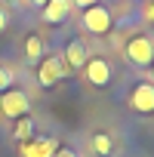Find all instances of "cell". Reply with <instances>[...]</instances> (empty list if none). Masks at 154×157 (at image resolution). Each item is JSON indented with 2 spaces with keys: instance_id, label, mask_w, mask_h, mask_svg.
Here are the masks:
<instances>
[{
  "instance_id": "8992f818",
  "label": "cell",
  "mask_w": 154,
  "mask_h": 157,
  "mask_svg": "<svg viewBox=\"0 0 154 157\" xmlns=\"http://www.w3.org/2000/svg\"><path fill=\"white\" fill-rule=\"evenodd\" d=\"M129 108L136 114H154V83H136L129 93Z\"/></svg>"
},
{
  "instance_id": "6da1fadb",
  "label": "cell",
  "mask_w": 154,
  "mask_h": 157,
  "mask_svg": "<svg viewBox=\"0 0 154 157\" xmlns=\"http://www.w3.org/2000/svg\"><path fill=\"white\" fill-rule=\"evenodd\" d=\"M123 52H126L129 65H136V68H148V65L154 62V40H151L148 34H133V37L126 40Z\"/></svg>"
},
{
  "instance_id": "5bb4252c",
  "label": "cell",
  "mask_w": 154,
  "mask_h": 157,
  "mask_svg": "<svg viewBox=\"0 0 154 157\" xmlns=\"http://www.w3.org/2000/svg\"><path fill=\"white\" fill-rule=\"evenodd\" d=\"M52 157H77V154H74L71 148H56V151H52Z\"/></svg>"
},
{
  "instance_id": "5b68a950",
  "label": "cell",
  "mask_w": 154,
  "mask_h": 157,
  "mask_svg": "<svg viewBox=\"0 0 154 157\" xmlns=\"http://www.w3.org/2000/svg\"><path fill=\"white\" fill-rule=\"evenodd\" d=\"M83 28H87L90 34H108V31H111V13H108L105 6H99V3L87 6V10H83Z\"/></svg>"
},
{
  "instance_id": "9a60e30c",
  "label": "cell",
  "mask_w": 154,
  "mask_h": 157,
  "mask_svg": "<svg viewBox=\"0 0 154 157\" xmlns=\"http://www.w3.org/2000/svg\"><path fill=\"white\" fill-rule=\"evenodd\" d=\"M6 25H10V19H6V10H3V6H0V34H3V31H6Z\"/></svg>"
},
{
  "instance_id": "8fae6325",
  "label": "cell",
  "mask_w": 154,
  "mask_h": 157,
  "mask_svg": "<svg viewBox=\"0 0 154 157\" xmlns=\"http://www.w3.org/2000/svg\"><path fill=\"white\" fill-rule=\"evenodd\" d=\"M40 56H43V37L40 34H28V40H25V59L28 62H40Z\"/></svg>"
},
{
  "instance_id": "4fadbf2b",
  "label": "cell",
  "mask_w": 154,
  "mask_h": 157,
  "mask_svg": "<svg viewBox=\"0 0 154 157\" xmlns=\"http://www.w3.org/2000/svg\"><path fill=\"white\" fill-rule=\"evenodd\" d=\"M13 83H16V74H13V68H6V65H0V93H6V90H13Z\"/></svg>"
},
{
  "instance_id": "e0dca14e",
  "label": "cell",
  "mask_w": 154,
  "mask_h": 157,
  "mask_svg": "<svg viewBox=\"0 0 154 157\" xmlns=\"http://www.w3.org/2000/svg\"><path fill=\"white\" fill-rule=\"evenodd\" d=\"M145 16H148V22L154 25V0H151V3H148V10H145Z\"/></svg>"
},
{
  "instance_id": "277c9868",
  "label": "cell",
  "mask_w": 154,
  "mask_h": 157,
  "mask_svg": "<svg viewBox=\"0 0 154 157\" xmlns=\"http://www.w3.org/2000/svg\"><path fill=\"white\" fill-rule=\"evenodd\" d=\"M83 71V80L90 83V86H96V90H102V86H108L111 83V65H108V59H87V65L80 68Z\"/></svg>"
},
{
  "instance_id": "9c48e42d",
  "label": "cell",
  "mask_w": 154,
  "mask_h": 157,
  "mask_svg": "<svg viewBox=\"0 0 154 157\" xmlns=\"http://www.w3.org/2000/svg\"><path fill=\"white\" fill-rule=\"evenodd\" d=\"M59 145H56V139H49V136H43V139H28L25 145H22V157H52V151H56Z\"/></svg>"
},
{
  "instance_id": "7a4b0ae2",
  "label": "cell",
  "mask_w": 154,
  "mask_h": 157,
  "mask_svg": "<svg viewBox=\"0 0 154 157\" xmlns=\"http://www.w3.org/2000/svg\"><path fill=\"white\" fill-rule=\"evenodd\" d=\"M65 74H68V68H65L62 56H46V59L37 62V80H40L43 90H52Z\"/></svg>"
},
{
  "instance_id": "d6986e66",
  "label": "cell",
  "mask_w": 154,
  "mask_h": 157,
  "mask_svg": "<svg viewBox=\"0 0 154 157\" xmlns=\"http://www.w3.org/2000/svg\"><path fill=\"white\" fill-rule=\"evenodd\" d=\"M148 68H151V83H154V62H151V65H148Z\"/></svg>"
},
{
  "instance_id": "ac0fdd59",
  "label": "cell",
  "mask_w": 154,
  "mask_h": 157,
  "mask_svg": "<svg viewBox=\"0 0 154 157\" xmlns=\"http://www.w3.org/2000/svg\"><path fill=\"white\" fill-rule=\"evenodd\" d=\"M28 3H31V6H37V10H40V6H43V3H46V0H28Z\"/></svg>"
},
{
  "instance_id": "ba28073f",
  "label": "cell",
  "mask_w": 154,
  "mask_h": 157,
  "mask_svg": "<svg viewBox=\"0 0 154 157\" xmlns=\"http://www.w3.org/2000/svg\"><path fill=\"white\" fill-rule=\"evenodd\" d=\"M40 10H43L40 16H43L46 25H59V22H65L68 13H71V0H46Z\"/></svg>"
},
{
  "instance_id": "30bf717a",
  "label": "cell",
  "mask_w": 154,
  "mask_h": 157,
  "mask_svg": "<svg viewBox=\"0 0 154 157\" xmlns=\"http://www.w3.org/2000/svg\"><path fill=\"white\" fill-rule=\"evenodd\" d=\"M90 148H93L96 157H111V154H114V139H111L108 132H96V136L90 139Z\"/></svg>"
},
{
  "instance_id": "2e32d148",
  "label": "cell",
  "mask_w": 154,
  "mask_h": 157,
  "mask_svg": "<svg viewBox=\"0 0 154 157\" xmlns=\"http://www.w3.org/2000/svg\"><path fill=\"white\" fill-rule=\"evenodd\" d=\"M74 6H80V10H87V6H93V3H99V0H71Z\"/></svg>"
},
{
  "instance_id": "3957f363",
  "label": "cell",
  "mask_w": 154,
  "mask_h": 157,
  "mask_svg": "<svg viewBox=\"0 0 154 157\" xmlns=\"http://www.w3.org/2000/svg\"><path fill=\"white\" fill-rule=\"evenodd\" d=\"M28 111H31V99H28L25 90H6L3 96H0V114L3 117L16 120V117H22Z\"/></svg>"
},
{
  "instance_id": "7c38bea8",
  "label": "cell",
  "mask_w": 154,
  "mask_h": 157,
  "mask_svg": "<svg viewBox=\"0 0 154 157\" xmlns=\"http://www.w3.org/2000/svg\"><path fill=\"white\" fill-rule=\"evenodd\" d=\"M31 136H34V117H31V114H22V117H16V139L28 142Z\"/></svg>"
},
{
  "instance_id": "52a82bcc",
  "label": "cell",
  "mask_w": 154,
  "mask_h": 157,
  "mask_svg": "<svg viewBox=\"0 0 154 157\" xmlns=\"http://www.w3.org/2000/svg\"><path fill=\"white\" fill-rule=\"evenodd\" d=\"M87 59H90V49H87V43H83L80 37H74V40L65 46V56H62V62H65L68 71H80V68L87 65Z\"/></svg>"
}]
</instances>
